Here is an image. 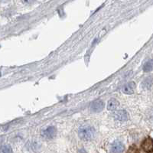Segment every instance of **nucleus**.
Wrapping results in <instances>:
<instances>
[{
    "mask_svg": "<svg viewBox=\"0 0 153 153\" xmlns=\"http://www.w3.org/2000/svg\"><path fill=\"white\" fill-rule=\"evenodd\" d=\"M35 0H22V2L24 3V4L29 5V4H32L33 2H35Z\"/></svg>",
    "mask_w": 153,
    "mask_h": 153,
    "instance_id": "nucleus-12",
    "label": "nucleus"
},
{
    "mask_svg": "<svg viewBox=\"0 0 153 153\" xmlns=\"http://www.w3.org/2000/svg\"><path fill=\"white\" fill-rule=\"evenodd\" d=\"M0 152L3 153H10L12 152V149L10 145H5L0 148Z\"/></svg>",
    "mask_w": 153,
    "mask_h": 153,
    "instance_id": "nucleus-10",
    "label": "nucleus"
},
{
    "mask_svg": "<svg viewBox=\"0 0 153 153\" xmlns=\"http://www.w3.org/2000/svg\"><path fill=\"white\" fill-rule=\"evenodd\" d=\"M152 70V61L150 60V61H147L145 65L143 66V71L145 72H149L151 71Z\"/></svg>",
    "mask_w": 153,
    "mask_h": 153,
    "instance_id": "nucleus-9",
    "label": "nucleus"
},
{
    "mask_svg": "<svg viewBox=\"0 0 153 153\" xmlns=\"http://www.w3.org/2000/svg\"><path fill=\"white\" fill-rule=\"evenodd\" d=\"M119 105L118 100H116V99H111L108 101L107 103V110H114L117 108V106Z\"/></svg>",
    "mask_w": 153,
    "mask_h": 153,
    "instance_id": "nucleus-8",
    "label": "nucleus"
},
{
    "mask_svg": "<svg viewBox=\"0 0 153 153\" xmlns=\"http://www.w3.org/2000/svg\"><path fill=\"white\" fill-rule=\"evenodd\" d=\"M123 150H124V145L119 141H116L112 145V149H111V152H122Z\"/></svg>",
    "mask_w": 153,
    "mask_h": 153,
    "instance_id": "nucleus-7",
    "label": "nucleus"
},
{
    "mask_svg": "<svg viewBox=\"0 0 153 153\" xmlns=\"http://www.w3.org/2000/svg\"><path fill=\"white\" fill-rule=\"evenodd\" d=\"M136 88V84L133 82H130L128 84H125L122 87V91L126 94H133L134 93V90Z\"/></svg>",
    "mask_w": 153,
    "mask_h": 153,
    "instance_id": "nucleus-6",
    "label": "nucleus"
},
{
    "mask_svg": "<svg viewBox=\"0 0 153 153\" xmlns=\"http://www.w3.org/2000/svg\"><path fill=\"white\" fill-rule=\"evenodd\" d=\"M95 130L91 126H84L80 129L79 136L84 140H90L94 137Z\"/></svg>",
    "mask_w": 153,
    "mask_h": 153,
    "instance_id": "nucleus-1",
    "label": "nucleus"
},
{
    "mask_svg": "<svg viewBox=\"0 0 153 153\" xmlns=\"http://www.w3.org/2000/svg\"><path fill=\"white\" fill-rule=\"evenodd\" d=\"M105 104L102 100H98L91 104V110L94 112H100L103 110Z\"/></svg>",
    "mask_w": 153,
    "mask_h": 153,
    "instance_id": "nucleus-3",
    "label": "nucleus"
},
{
    "mask_svg": "<svg viewBox=\"0 0 153 153\" xmlns=\"http://www.w3.org/2000/svg\"><path fill=\"white\" fill-rule=\"evenodd\" d=\"M113 117L119 121H126L128 120L129 116V113L127 112V111L120 110H117V111L114 112Z\"/></svg>",
    "mask_w": 153,
    "mask_h": 153,
    "instance_id": "nucleus-2",
    "label": "nucleus"
},
{
    "mask_svg": "<svg viewBox=\"0 0 153 153\" xmlns=\"http://www.w3.org/2000/svg\"><path fill=\"white\" fill-rule=\"evenodd\" d=\"M143 150L146 152H152L153 151V141L151 138L145 139L142 145Z\"/></svg>",
    "mask_w": 153,
    "mask_h": 153,
    "instance_id": "nucleus-4",
    "label": "nucleus"
},
{
    "mask_svg": "<svg viewBox=\"0 0 153 153\" xmlns=\"http://www.w3.org/2000/svg\"><path fill=\"white\" fill-rule=\"evenodd\" d=\"M56 135V129L54 126H50L45 130L42 131V136L47 139H53Z\"/></svg>",
    "mask_w": 153,
    "mask_h": 153,
    "instance_id": "nucleus-5",
    "label": "nucleus"
},
{
    "mask_svg": "<svg viewBox=\"0 0 153 153\" xmlns=\"http://www.w3.org/2000/svg\"><path fill=\"white\" fill-rule=\"evenodd\" d=\"M152 85V78H148V79H145L143 82V86L144 87L146 88H151Z\"/></svg>",
    "mask_w": 153,
    "mask_h": 153,
    "instance_id": "nucleus-11",
    "label": "nucleus"
}]
</instances>
